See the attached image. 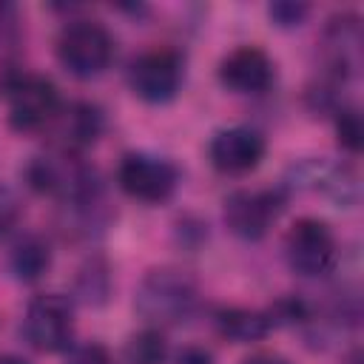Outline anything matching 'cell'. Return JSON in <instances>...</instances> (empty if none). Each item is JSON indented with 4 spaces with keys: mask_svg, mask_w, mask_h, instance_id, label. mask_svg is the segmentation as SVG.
<instances>
[{
    "mask_svg": "<svg viewBox=\"0 0 364 364\" xmlns=\"http://www.w3.org/2000/svg\"><path fill=\"white\" fill-rule=\"evenodd\" d=\"M196 282L188 270L179 267H154L142 276L136 287V313L151 327H171L182 324L196 310Z\"/></svg>",
    "mask_w": 364,
    "mask_h": 364,
    "instance_id": "1",
    "label": "cell"
},
{
    "mask_svg": "<svg viewBox=\"0 0 364 364\" xmlns=\"http://www.w3.org/2000/svg\"><path fill=\"white\" fill-rule=\"evenodd\" d=\"M26 179L31 191L43 196H54L63 205H80L88 199H100L97 171L68 151L34 156L26 165Z\"/></svg>",
    "mask_w": 364,
    "mask_h": 364,
    "instance_id": "2",
    "label": "cell"
},
{
    "mask_svg": "<svg viewBox=\"0 0 364 364\" xmlns=\"http://www.w3.org/2000/svg\"><path fill=\"white\" fill-rule=\"evenodd\" d=\"M57 60L71 77L94 80L114 60V37L100 20H68L57 34Z\"/></svg>",
    "mask_w": 364,
    "mask_h": 364,
    "instance_id": "3",
    "label": "cell"
},
{
    "mask_svg": "<svg viewBox=\"0 0 364 364\" xmlns=\"http://www.w3.org/2000/svg\"><path fill=\"white\" fill-rule=\"evenodd\" d=\"M284 259L293 273L304 279H321L338 264V239L327 222L301 216L284 233Z\"/></svg>",
    "mask_w": 364,
    "mask_h": 364,
    "instance_id": "4",
    "label": "cell"
},
{
    "mask_svg": "<svg viewBox=\"0 0 364 364\" xmlns=\"http://www.w3.org/2000/svg\"><path fill=\"white\" fill-rule=\"evenodd\" d=\"M60 105L57 85L43 74H17L6 82V117L17 134L48 131Z\"/></svg>",
    "mask_w": 364,
    "mask_h": 364,
    "instance_id": "5",
    "label": "cell"
},
{
    "mask_svg": "<svg viewBox=\"0 0 364 364\" xmlns=\"http://www.w3.org/2000/svg\"><path fill=\"white\" fill-rule=\"evenodd\" d=\"M185 82V57L171 46H156L136 54L128 65V85L134 97L151 105L176 100Z\"/></svg>",
    "mask_w": 364,
    "mask_h": 364,
    "instance_id": "6",
    "label": "cell"
},
{
    "mask_svg": "<svg viewBox=\"0 0 364 364\" xmlns=\"http://www.w3.org/2000/svg\"><path fill=\"white\" fill-rule=\"evenodd\" d=\"M117 185L125 196L145 202V205H162L168 202L179 188V168L159 154L148 151H131L117 165Z\"/></svg>",
    "mask_w": 364,
    "mask_h": 364,
    "instance_id": "7",
    "label": "cell"
},
{
    "mask_svg": "<svg viewBox=\"0 0 364 364\" xmlns=\"http://www.w3.org/2000/svg\"><path fill=\"white\" fill-rule=\"evenodd\" d=\"M287 196L282 188H242L228 193L222 205V219L228 230L245 242H259L279 222Z\"/></svg>",
    "mask_w": 364,
    "mask_h": 364,
    "instance_id": "8",
    "label": "cell"
},
{
    "mask_svg": "<svg viewBox=\"0 0 364 364\" xmlns=\"http://www.w3.org/2000/svg\"><path fill=\"white\" fill-rule=\"evenodd\" d=\"M23 338L37 353H63L74 341V304L60 293H40L23 316Z\"/></svg>",
    "mask_w": 364,
    "mask_h": 364,
    "instance_id": "9",
    "label": "cell"
},
{
    "mask_svg": "<svg viewBox=\"0 0 364 364\" xmlns=\"http://www.w3.org/2000/svg\"><path fill=\"white\" fill-rule=\"evenodd\" d=\"M264 151H267L264 136L247 125L222 128L213 134V139L208 145L210 165L225 176H245V173L256 171L264 159Z\"/></svg>",
    "mask_w": 364,
    "mask_h": 364,
    "instance_id": "10",
    "label": "cell"
},
{
    "mask_svg": "<svg viewBox=\"0 0 364 364\" xmlns=\"http://www.w3.org/2000/svg\"><path fill=\"white\" fill-rule=\"evenodd\" d=\"M219 82L233 94H264L273 85L276 65L259 46H236L219 60Z\"/></svg>",
    "mask_w": 364,
    "mask_h": 364,
    "instance_id": "11",
    "label": "cell"
},
{
    "mask_svg": "<svg viewBox=\"0 0 364 364\" xmlns=\"http://www.w3.org/2000/svg\"><path fill=\"white\" fill-rule=\"evenodd\" d=\"M102 128H105L102 111L94 102H82V100L60 105L54 122L48 125V131H54V136H57V148L68 151V154H77V151L94 145L100 139Z\"/></svg>",
    "mask_w": 364,
    "mask_h": 364,
    "instance_id": "12",
    "label": "cell"
},
{
    "mask_svg": "<svg viewBox=\"0 0 364 364\" xmlns=\"http://www.w3.org/2000/svg\"><path fill=\"white\" fill-rule=\"evenodd\" d=\"M216 333L233 344H253L262 341L270 330H276L267 310H250V307H219L213 313Z\"/></svg>",
    "mask_w": 364,
    "mask_h": 364,
    "instance_id": "13",
    "label": "cell"
},
{
    "mask_svg": "<svg viewBox=\"0 0 364 364\" xmlns=\"http://www.w3.org/2000/svg\"><path fill=\"white\" fill-rule=\"evenodd\" d=\"M51 267V247L43 236L28 233L23 239H17L9 250V270L14 273L17 282H40Z\"/></svg>",
    "mask_w": 364,
    "mask_h": 364,
    "instance_id": "14",
    "label": "cell"
},
{
    "mask_svg": "<svg viewBox=\"0 0 364 364\" xmlns=\"http://www.w3.org/2000/svg\"><path fill=\"white\" fill-rule=\"evenodd\" d=\"M168 353L171 350H168L165 333L159 327H145L125 341L122 358H125V364H165Z\"/></svg>",
    "mask_w": 364,
    "mask_h": 364,
    "instance_id": "15",
    "label": "cell"
},
{
    "mask_svg": "<svg viewBox=\"0 0 364 364\" xmlns=\"http://www.w3.org/2000/svg\"><path fill=\"white\" fill-rule=\"evenodd\" d=\"M336 134H338V142H341L350 154H358V151H361L364 128H361V117H358L355 108L341 105V108L336 111Z\"/></svg>",
    "mask_w": 364,
    "mask_h": 364,
    "instance_id": "16",
    "label": "cell"
},
{
    "mask_svg": "<svg viewBox=\"0 0 364 364\" xmlns=\"http://www.w3.org/2000/svg\"><path fill=\"white\" fill-rule=\"evenodd\" d=\"M80 293H82V299H85L88 304L105 301V296H108V270H105V264L91 262V264L80 273Z\"/></svg>",
    "mask_w": 364,
    "mask_h": 364,
    "instance_id": "17",
    "label": "cell"
},
{
    "mask_svg": "<svg viewBox=\"0 0 364 364\" xmlns=\"http://www.w3.org/2000/svg\"><path fill=\"white\" fill-rule=\"evenodd\" d=\"M267 14L270 20L279 26V28H293V26H301L304 17L310 14V6L307 3H287V0H279V3H270L267 6Z\"/></svg>",
    "mask_w": 364,
    "mask_h": 364,
    "instance_id": "18",
    "label": "cell"
},
{
    "mask_svg": "<svg viewBox=\"0 0 364 364\" xmlns=\"http://www.w3.org/2000/svg\"><path fill=\"white\" fill-rule=\"evenodd\" d=\"M20 213H23V205H20L17 193L11 188L0 185V236H6L20 222Z\"/></svg>",
    "mask_w": 364,
    "mask_h": 364,
    "instance_id": "19",
    "label": "cell"
},
{
    "mask_svg": "<svg viewBox=\"0 0 364 364\" xmlns=\"http://www.w3.org/2000/svg\"><path fill=\"white\" fill-rule=\"evenodd\" d=\"M65 364H111V353L100 341H85L68 350Z\"/></svg>",
    "mask_w": 364,
    "mask_h": 364,
    "instance_id": "20",
    "label": "cell"
},
{
    "mask_svg": "<svg viewBox=\"0 0 364 364\" xmlns=\"http://www.w3.org/2000/svg\"><path fill=\"white\" fill-rule=\"evenodd\" d=\"M176 364H213V355L205 350V347H182V353L176 355Z\"/></svg>",
    "mask_w": 364,
    "mask_h": 364,
    "instance_id": "21",
    "label": "cell"
},
{
    "mask_svg": "<svg viewBox=\"0 0 364 364\" xmlns=\"http://www.w3.org/2000/svg\"><path fill=\"white\" fill-rule=\"evenodd\" d=\"M242 364H293L287 355L282 353H273V350H259V353H250Z\"/></svg>",
    "mask_w": 364,
    "mask_h": 364,
    "instance_id": "22",
    "label": "cell"
},
{
    "mask_svg": "<svg viewBox=\"0 0 364 364\" xmlns=\"http://www.w3.org/2000/svg\"><path fill=\"white\" fill-rule=\"evenodd\" d=\"M0 364H28V361L20 358V355H9V353H6V355H0Z\"/></svg>",
    "mask_w": 364,
    "mask_h": 364,
    "instance_id": "23",
    "label": "cell"
}]
</instances>
